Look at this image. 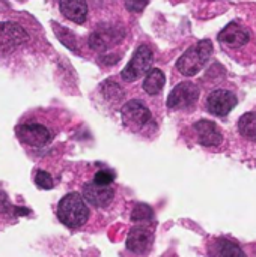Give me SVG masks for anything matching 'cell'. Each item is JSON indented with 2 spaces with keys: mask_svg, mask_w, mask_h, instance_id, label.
I'll list each match as a JSON object with an SVG mask.
<instances>
[{
  "mask_svg": "<svg viewBox=\"0 0 256 257\" xmlns=\"http://www.w3.org/2000/svg\"><path fill=\"white\" fill-rule=\"evenodd\" d=\"M57 218L69 229H78L84 226L89 218V208L84 197L80 193L66 194L57 205Z\"/></svg>",
  "mask_w": 256,
  "mask_h": 257,
  "instance_id": "obj_1",
  "label": "cell"
},
{
  "mask_svg": "<svg viewBox=\"0 0 256 257\" xmlns=\"http://www.w3.org/2000/svg\"><path fill=\"white\" fill-rule=\"evenodd\" d=\"M213 54V44L210 39H201L195 45L189 47L177 60V69L186 75L193 77L207 65Z\"/></svg>",
  "mask_w": 256,
  "mask_h": 257,
  "instance_id": "obj_2",
  "label": "cell"
},
{
  "mask_svg": "<svg viewBox=\"0 0 256 257\" xmlns=\"http://www.w3.org/2000/svg\"><path fill=\"white\" fill-rule=\"evenodd\" d=\"M152 62H154V53H152V50L146 44L140 45L134 51L131 60L127 63V66L124 68V71L121 72L122 80L127 81V83H131V81L139 80L142 75H145L151 69Z\"/></svg>",
  "mask_w": 256,
  "mask_h": 257,
  "instance_id": "obj_3",
  "label": "cell"
},
{
  "mask_svg": "<svg viewBox=\"0 0 256 257\" xmlns=\"http://www.w3.org/2000/svg\"><path fill=\"white\" fill-rule=\"evenodd\" d=\"M121 119H122V123L128 130L139 131L143 126H146V123L152 119V114L145 102H142L139 99H131L122 105Z\"/></svg>",
  "mask_w": 256,
  "mask_h": 257,
  "instance_id": "obj_4",
  "label": "cell"
},
{
  "mask_svg": "<svg viewBox=\"0 0 256 257\" xmlns=\"http://www.w3.org/2000/svg\"><path fill=\"white\" fill-rule=\"evenodd\" d=\"M199 87L192 83V81H183V83H178L169 98H167V107L170 110H186V108H192L198 99H199Z\"/></svg>",
  "mask_w": 256,
  "mask_h": 257,
  "instance_id": "obj_5",
  "label": "cell"
},
{
  "mask_svg": "<svg viewBox=\"0 0 256 257\" xmlns=\"http://www.w3.org/2000/svg\"><path fill=\"white\" fill-rule=\"evenodd\" d=\"M15 134L21 143L33 148H42L53 139L51 131L41 123H21L17 126Z\"/></svg>",
  "mask_w": 256,
  "mask_h": 257,
  "instance_id": "obj_6",
  "label": "cell"
},
{
  "mask_svg": "<svg viewBox=\"0 0 256 257\" xmlns=\"http://www.w3.org/2000/svg\"><path fill=\"white\" fill-rule=\"evenodd\" d=\"M29 35L17 23L0 21V53H11L24 42H27Z\"/></svg>",
  "mask_w": 256,
  "mask_h": 257,
  "instance_id": "obj_7",
  "label": "cell"
},
{
  "mask_svg": "<svg viewBox=\"0 0 256 257\" xmlns=\"http://www.w3.org/2000/svg\"><path fill=\"white\" fill-rule=\"evenodd\" d=\"M237 104H238L237 96L231 90H225V89H217L211 92L207 98L208 111L219 117L228 116L237 107Z\"/></svg>",
  "mask_w": 256,
  "mask_h": 257,
  "instance_id": "obj_8",
  "label": "cell"
},
{
  "mask_svg": "<svg viewBox=\"0 0 256 257\" xmlns=\"http://www.w3.org/2000/svg\"><path fill=\"white\" fill-rule=\"evenodd\" d=\"M124 38V30L115 26H101L95 29L89 36V47L95 51H106L109 47L121 42Z\"/></svg>",
  "mask_w": 256,
  "mask_h": 257,
  "instance_id": "obj_9",
  "label": "cell"
},
{
  "mask_svg": "<svg viewBox=\"0 0 256 257\" xmlns=\"http://www.w3.org/2000/svg\"><path fill=\"white\" fill-rule=\"evenodd\" d=\"M83 197L94 208H107L115 197V190L110 185L106 187L89 182L83 187Z\"/></svg>",
  "mask_w": 256,
  "mask_h": 257,
  "instance_id": "obj_10",
  "label": "cell"
},
{
  "mask_svg": "<svg viewBox=\"0 0 256 257\" xmlns=\"http://www.w3.org/2000/svg\"><path fill=\"white\" fill-rule=\"evenodd\" d=\"M250 39V33L249 30L238 24V23H229L220 33H219V41L229 47V48H241L243 45H246Z\"/></svg>",
  "mask_w": 256,
  "mask_h": 257,
  "instance_id": "obj_11",
  "label": "cell"
},
{
  "mask_svg": "<svg viewBox=\"0 0 256 257\" xmlns=\"http://www.w3.org/2000/svg\"><path fill=\"white\" fill-rule=\"evenodd\" d=\"M195 131L198 136V142L202 146L213 148V146H219L223 142V134H222L220 128L211 120L202 119V120L196 122Z\"/></svg>",
  "mask_w": 256,
  "mask_h": 257,
  "instance_id": "obj_12",
  "label": "cell"
},
{
  "mask_svg": "<svg viewBox=\"0 0 256 257\" xmlns=\"http://www.w3.org/2000/svg\"><path fill=\"white\" fill-rule=\"evenodd\" d=\"M152 238L154 236H152V232L149 229H146L143 226H137V227L130 230L125 245L131 253L143 254L152 245Z\"/></svg>",
  "mask_w": 256,
  "mask_h": 257,
  "instance_id": "obj_13",
  "label": "cell"
},
{
  "mask_svg": "<svg viewBox=\"0 0 256 257\" xmlns=\"http://www.w3.org/2000/svg\"><path fill=\"white\" fill-rule=\"evenodd\" d=\"M59 8L63 17L68 20L81 24L88 18V5L86 0H59Z\"/></svg>",
  "mask_w": 256,
  "mask_h": 257,
  "instance_id": "obj_14",
  "label": "cell"
},
{
  "mask_svg": "<svg viewBox=\"0 0 256 257\" xmlns=\"http://www.w3.org/2000/svg\"><path fill=\"white\" fill-rule=\"evenodd\" d=\"M210 256L211 257H246L243 248L226 238H219L210 245Z\"/></svg>",
  "mask_w": 256,
  "mask_h": 257,
  "instance_id": "obj_15",
  "label": "cell"
},
{
  "mask_svg": "<svg viewBox=\"0 0 256 257\" xmlns=\"http://www.w3.org/2000/svg\"><path fill=\"white\" fill-rule=\"evenodd\" d=\"M164 84H166L164 72L161 69H158V68H152V69H149L146 72V77L143 80V90L148 95L154 96V95H158L163 90Z\"/></svg>",
  "mask_w": 256,
  "mask_h": 257,
  "instance_id": "obj_16",
  "label": "cell"
},
{
  "mask_svg": "<svg viewBox=\"0 0 256 257\" xmlns=\"http://www.w3.org/2000/svg\"><path fill=\"white\" fill-rule=\"evenodd\" d=\"M238 131L243 137L256 142V113L250 111L240 117L238 120Z\"/></svg>",
  "mask_w": 256,
  "mask_h": 257,
  "instance_id": "obj_17",
  "label": "cell"
},
{
  "mask_svg": "<svg viewBox=\"0 0 256 257\" xmlns=\"http://www.w3.org/2000/svg\"><path fill=\"white\" fill-rule=\"evenodd\" d=\"M101 93H103V96H104L107 101H110V102H119V101L124 98V90H122V87H121L118 83L112 81V80H106V81L101 84Z\"/></svg>",
  "mask_w": 256,
  "mask_h": 257,
  "instance_id": "obj_18",
  "label": "cell"
},
{
  "mask_svg": "<svg viewBox=\"0 0 256 257\" xmlns=\"http://www.w3.org/2000/svg\"><path fill=\"white\" fill-rule=\"evenodd\" d=\"M53 29H54V32H56V35H57V38H59V41L63 44V45H66L69 50H72V51H77V39H75V35L71 32V30H68L66 27H62L60 24H57V23H53Z\"/></svg>",
  "mask_w": 256,
  "mask_h": 257,
  "instance_id": "obj_19",
  "label": "cell"
},
{
  "mask_svg": "<svg viewBox=\"0 0 256 257\" xmlns=\"http://www.w3.org/2000/svg\"><path fill=\"white\" fill-rule=\"evenodd\" d=\"M154 218V211L146 203H137L131 211V221L133 223H146Z\"/></svg>",
  "mask_w": 256,
  "mask_h": 257,
  "instance_id": "obj_20",
  "label": "cell"
},
{
  "mask_svg": "<svg viewBox=\"0 0 256 257\" xmlns=\"http://www.w3.org/2000/svg\"><path fill=\"white\" fill-rule=\"evenodd\" d=\"M115 178H116V175H115V172H112V170H98L95 175H94V181L92 182H95V184H98V185H112L113 184V181H115Z\"/></svg>",
  "mask_w": 256,
  "mask_h": 257,
  "instance_id": "obj_21",
  "label": "cell"
},
{
  "mask_svg": "<svg viewBox=\"0 0 256 257\" xmlns=\"http://www.w3.org/2000/svg\"><path fill=\"white\" fill-rule=\"evenodd\" d=\"M35 184L41 190H51L53 188V178L50 176L48 172L38 170L36 175H35Z\"/></svg>",
  "mask_w": 256,
  "mask_h": 257,
  "instance_id": "obj_22",
  "label": "cell"
},
{
  "mask_svg": "<svg viewBox=\"0 0 256 257\" xmlns=\"http://www.w3.org/2000/svg\"><path fill=\"white\" fill-rule=\"evenodd\" d=\"M124 2H125V6H127L128 11H131V12H142L149 0H124Z\"/></svg>",
  "mask_w": 256,
  "mask_h": 257,
  "instance_id": "obj_23",
  "label": "cell"
}]
</instances>
